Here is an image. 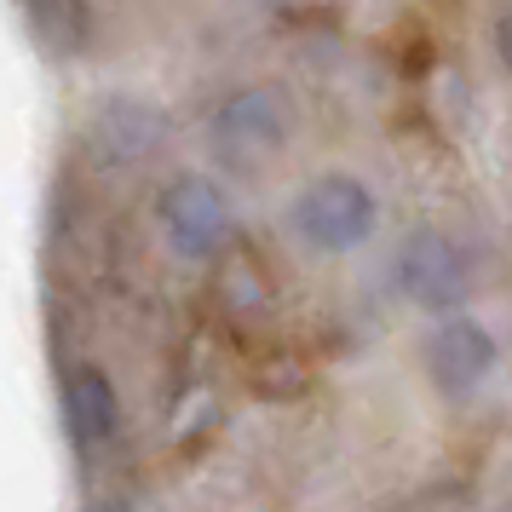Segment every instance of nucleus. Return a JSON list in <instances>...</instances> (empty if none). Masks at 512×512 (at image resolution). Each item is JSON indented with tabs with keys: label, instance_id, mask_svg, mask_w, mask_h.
I'll return each mask as SVG.
<instances>
[{
	"label": "nucleus",
	"instance_id": "obj_4",
	"mask_svg": "<svg viewBox=\"0 0 512 512\" xmlns=\"http://www.w3.org/2000/svg\"><path fill=\"white\" fill-rule=\"evenodd\" d=\"M397 288L420 305V311H461L472 294V265L466 248L449 242L443 231H415L397 254Z\"/></svg>",
	"mask_w": 512,
	"mask_h": 512
},
{
	"label": "nucleus",
	"instance_id": "obj_5",
	"mask_svg": "<svg viewBox=\"0 0 512 512\" xmlns=\"http://www.w3.org/2000/svg\"><path fill=\"white\" fill-rule=\"evenodd\" d=\"M167 139V116L150 98H104L87 121V150L104 167H139Z\"/></svg>",
	"mask_w": 512,
	"mask_h": 512
},
{
	"label": "nucleus",
	"instance_id": "obj_8",
	"mask_svg": "<svg viewBox=\"0 0 512 512\" xmlns=\"http://www.w3.org/2000/svg\"><path fill=\"white\" fill-rule=\"evenodd\" d=\"M35 29H41V41H47L58 58H70V52L87 47V12H81V0H35Z\"/></svg>",
	"mask_w": 512,
	"mask_h": 512
},
{
	"label": "nucleus",
	"instance_id": "obj_9",
	"mask_svg": "<svg viewBox=\"0 0 512 512\" xmlns=\"http://www.w3.org/2000/svg\"><path fill=\"white\" fill-rule=\"evenodd\" d=\"M495 52H501V64H507V75H512V6L495 18Z\"/></svg>",
	"mask_w": 512,
	"mask_h": 512
},
{
	"label": "nucleus",
	"instance_id": "obj_3",
	"mask_svg": "<svg viewBox=\"0 0 512 512\" xmlns=\"http://www.w3.org/2000/svg\"><path fill=\"white\" fill-rule=\"evenodd\" d=\"M156 219H162L167 248L179 259H213L231 242V202L225 190L202 179V173H179L173 185L156 196Z\"/></svg>",
	"mask_w": 512,
	"mask_h": 512
},
{
	"label": "nucleus",
	"instance_id": "obj_7",
	"mask_svg": "<svg viewBox=\"0 0 512 512\" xmlns=\"http://www.w3.org/2000/svg\"><path fill=\"white\" fill-rule=\"evenodd\" d=\"M64 415H70V432H75L81 449H98V443L116 432V392H110L104 369L81 363V369L64 380Z\"/></svg>",
	"mask_w": 512,
	"mask_h": 512
},
{
	"label": "nucleus",
	"instance_id": "obj_11",
	"mask_svg": "<svg viewBox=\"0 0 512 512\" xmlns=\"http://www.w3.org/2000/svg\"><path fill=\"white\" fill-rule=\"evenodd\" d=\"M271 6H311V0H271Z\"/></svg>",
	"mask_w": 512,
	"mask_h": 512
},
{
	"label": "nucleus",
	"instance_id": "obj_6",
	"mask_svg": "<svg viewBox=\"0 0 512 512\" xmlns=\"http://www.w3.org/2000/svg\"><path fill=\"white\" fill-rule=\"evenodd\" d=\"M489 369H495V340H489L484 323H472V317H443V323L432 328V340H426V374H432L449 397L472 392Z\"/></svg>",
	"mask_w": 512,
	"mask_h": 512
},
{
	"label": "nucleus",
	"instance_id": "obj_1",
	"mask_svg": "<svg viewBox=\"0 0 512 512\" xmlns=\"http://www.w3.org/2000/svg\"><path fill=\"white\" fill-rule=\"evenodd\" d=\"M208 144L225 173H259L288 144V110L271 87H236L208 116Z\"/></svg>",
	"mask_w": 512,
	"mask_h": 512
},
{
	"label": "nucleus",
	"instance_id": "obj_2",
	"mask_svg": "<svg viewBox=\"0 0 512 512\" xmlns=\"http://www.w3.org/2000/svg\"><path fill=\"white\" fill-rule=\"evenodd\" d=\"M374 219H380V202L363 179L351 173H323L294 196V225L311 248H328V254H351L374 236Z\"/></svg>",
	"mask_w": 512,
	"mask_h": 512
},
{
	"label": "nucleus",
	"instance_id": "obj_10",
	"mask_svg": "<svg viewBox=\"0 0 512 512\" xmlns=\"http://www.w3.org/2000/svg\"><path fill=\"white\" fill-rule=\"evenodd\" d=\"M87 512H133V501H98V507H87Z\"/></svg>",
	"mask_w": 512,
	"mask_h": 512
}]
</instances>
